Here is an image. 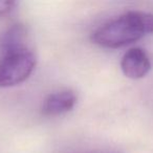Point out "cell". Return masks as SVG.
Segmentation results:
<instances>
[{
    "instance_id": "6da1fadb",
    "label": "cell",
    "mask_w": 153,
    "mask_h": 153,
    "mask_svg": "<svg viewBox=\"0 0 153 153\" xmlns=\"http://www.w3.org/2000/svg\"><path fill=\"white\" fill-rule=\"evenodd\" d=\"M152 33L153 14L130 11L94 30L91 41L105 48H119Z\"/></svg>"
},
{
    "instance_id": "7a4b0ae2",
    "label": "cell",
    "mask_w": 153,
    "mask_h": 153,
    "mask_svg": "<svg viewBox=\"0 0 153 153\" xmlns=\"http://www.w3.org/2000/svg\"><path fill=\"white\" fill-rule=\"evenodd\" d=\"M36 56L30 49L3 56L0 59V88L19 85L28 79L36 67Z\"/></svg>"
},
{
    "instance_id": "3957f363",
    "label": "cell",
    "mask_w": 153,
    "mask_h": 153,
    "mask_svg": "<svg viewBox=\"0 0 153 153\" xmlns=\"http://www.w3.org/2000/svg\"><path fill=\"white\" fill-rule=\"evenodd\" d=\"M123 74L132 80H138L148 74L151 69V61L147 53L140 47H133L125 53L121 60Z\"/></svg>"
},
{
    "instance_id": "277c9868",
    "label": "cell",
    "mask_w": 153,
    "mask_h": 153,
    "mask_svg": "<svg viewBox=\"0 0 153 153\" xmlns=\"http://www.w3.org/2000/svg\"><path fill=\"white\" fill-rule=\"evenodd\" d=\"M76 94L72 90H61L51 94L43 101L41 111L46 117H55L70 111L76 104Z\"/></svg>"
},
{
    "instance_id": "5b68a950",
    "label": "cell",
    "mask_w": 153,
    "mask_h": 153,
    "mask_svg": "<svg viewBox=\"0 0 153 153\" xmlns=\"http://www.w3.org/2000/svg\"><path fill=\"white\" fill-rule=\"evenodd\" d=\"M27 32L23 24H14L9 27L0 39V57L27 49Z\"/></svg>"
},
{
    "instance_id": "8992f818",
    "label": "cell",
    "mask_w": 153,
    "mask_h": 153,
    "mask_svg": "<svg viewBox=\"0 0 153 153\" xmlns=\"http://www.w3.org/2000/svg\"><path fill=\"white\" fill-rule=\"evenodd\" d=\"M16 7L15 1L12 0H0V18L9 15Z\"/></svg>"
},
{
    "instance_id": "52a82bcc",
    "label": "cell",
    "mask_w": 153,
    "mask_h": 153,
    "mask_svg": "<svg viewBox=\"0 0 153 153\" xmlns=\"http://www.w3.org/2000/svg\"><path fill=\"white\" fill-rule=\"evenodd\" d=\"M88 153H119V152H111V151H94V152Z\"/></svg>"
}]
</instances>
